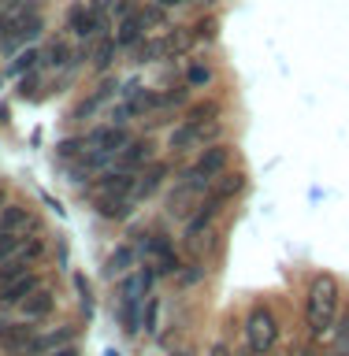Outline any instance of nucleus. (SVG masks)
<instances>
[{
	"mask_svg": "<svg viewBox=\"0 0 349 356\" xmlns=\"http://www.w3.org/2000/svg\"><path fill=\"white\" fill-rule=\"evenodd\" d=\"M305 316H309L312 338H323V334L334 330V319H339V286H334V278H316L312 282Z\"/></svg>",
	"mask_w": 349,
	"mask_h": 356,
	"instance_id": "f257e3e1",
	"label": "nucleus"
},
{
	"mask_svg": "<svg viewBox=\"0 0 349 356\" xmlns=\"http://www.w3.org/2000/svg\"><path fill=\"white\" fill-rule=\"evenodd\" d=\"M153 271L145 267V271L138 275H123V289H119V297H123V327H127L130 334H138V308H141V300L145 293H149V286H153Z\"/></svg>",
	"mask_w": 349,
	"mask_h": 356,
	"instance_id": "f03ea898",
	"label": "nucleus"
},
{
	"mask_svg": "<svg viewBox=\"0 0 349 356\" xmlns=\"http://www.w3.org/2000/svg\"><path fill=\"white\" fill-rule=\"evenodd\" d=\"M275 338H279V327H275L272 312H267V308H256L253 316H249V323H245V341H249V353L264 356V353L275 345Z\"/></svg>",
	"mask_w": 349,
	"mask_h": 356,
	"instance_id": "7ed1b4c3",
	"label": "nucleus"
},
{
	"mask_svg": "<svg viewBox=\"0 0 349 356\" xmlns=\"http://www.w3.org/2000/svg\"><path fill=\"white\" fill-rule=\"evenodd\" d=\"M30 341H33V327L0 319V345H4L8 356H30Z\"/></svg>",
	"mask_w": 349,
	"mask_h": 356,
	"instance_id": "20e7f679",
	"label": "nucleus"
},
{
	"mask_svg": "<svg viewBox=\"0 0 349 356\" xmlns=\"http://www.w3.org/2000/svg\"><path fill=\"white\" fill-rule=\"evenodd\" d=\"M141 256H145V260H156V271H164V275L178 271V256H175L171 241H167L164 234H153V238L141 245Z\"/></svg>",
	"mask_w": 349,
	"mask_h": 356,
	"instance_id": "39448f33",
	"label": "nucleus"
},
{
	"mask_svg": "<svg viewBox=\"0 0 349 356\" xmlns=\"http://www.w3.org/2000/svg\"><path fill=\"white\" fill-rule=\"evenodd\" d=\"M86 145H89V152H108V156H116L123 145H127V130L123 127H97V130H89L86 134Z\"/></svg>",
	"mask_w": 349,
	"mask_h": 356,
	"instance_id": "423d86ee",
	"label": "nucleus"
},
{
	"mask_svg": "<svg viewBox=\"0 0 349 356\" xmlns=\"http://www.w3.org/2000/svg\"><path fill=\"white\" fill-rule=\"evenodd\" d=\"M227 160H231L227 145H208V149L201 152V160L194 163V175H201L205 182H216V178L223 175V167H227Z\"/></svg>",
	"mask_w": 349,
	"mask_h": 356,
	"instance_id": "0eeeda50",
	"label": "nucleus"
},
{
	"mask_svg": "<svg viewBox=\"0 0 349 356\" xmlns=\"http://www.w3.org/2000/svg\"><path fill=\"white\" fill-rule=\"evenodd\" d=\"M67 26H71L78 38H93V33L104 30V19H100L89 4H75L71 11H67Z\"/></svg>",
	"mask_w": 349,
	"mask_h": 356,
	"instance_id": "6e6552de",
	"label": "nucleus"
},
{
	"mask_svg": "<svg viewBox=\"0 0 349 356\" xmlns=\"http://www.w3.org/2000/svg\"><path fill=\"white\" fill-rule=\"evenodd\" d=\"M33 289H38V275H19V278H11V282L0 286V305H22Z\"/></svg>",
	"mask_w": 349,
	"mask_h": 356,
	"instance_id": "1a4fd4ad",
	"label": "nucleus"
},
{
	"mask_svg": "<svg viewBox=\"0 0 349 356\" xmlns=\"http://www.w3.org/2000/svg\"><path fill=\"white\" fill-rule=\"evenodd\" d=\"M134 186H138V178H134L130 171H108L104 178L97 182V189H100V197H127V193H134Z\"/></svg>",
	"mask_w": 349,
	"mask_h": 356,
	"instance_id": "9d476101",
	"label": "nucleus"
},
{
	"mask_svg": "<svg viewBox=\"0 0 349 356\" xmlns=\"http://www.w3.org/2000/svg\"><path fill=\"white\" fill-rule=\"evenodd\" d=\"M52 305H56V293H52V289H45V286H38L26 300H22V316H26L30 323H38V319H45L52 312Z\"/></svg>",
	"mask_w": 349,
	"mask_h": 356,
	"instance_id": "9b49d317",
	"label": "nucleus"
},
{
	"mask_svg": "<svg viewBox=\"0 0 349 356\" xmlns=\"http://www.w3.org/2000/svg\"><path fill=\"white\" fill-rule=\"evenodd\" d=\"M141 30H145L141 11H123L119 30H116V44H119V49H127V44H138V41H141Z\"/></svg>",
	"mask_w": 349,
	"mask_h": 356,
	"instance_id": "f8f14e48",
	"label": "nucleus"
},
{
	"mask_svg": "<svg viewBox=\"0 0 349 356\" xmlns=\"http://www.w3.org/2000/svg\"><path fill=\"white\" fill-rule=\"evenodd\" d=\"M71 338H75V330H71V327L49 330V334H41V338H33V341H30V356L56 353V349H63V345H71Z\"/></svg>",
	"mask_w": 349,
	"mask_h": 356,
	"instance_id": "ddd939ff",
	"label": "nucleus"
},
{
	"mask_svg": "<svg viewBox=\"0 0 349 356\" xmlns=\"http://www.w3.org/2000/svg\"><path fill=\"white\" fill-rule=\"evenodd\" d=\"M149 160H153V145L149 141H127L119 149V167L123 171H134V167H141Z\"/></svg>",
	"mask_w": 349,
	"mask_h": 356,
	"instance_id": "4468645a",
	"label": "nucleus"
},
{
	"mask_svg": "<svg viewBox=\"0 0 349 356\" xmlns=\"http://www.w3.org/2000/svg\"><path fill=\"white\" fill-rule=\"evenodd\" d=\"M197 141H205V127L201 122H183V127H175L171 130V138H167V145H171L175 152H183V149H194Z\"/></svg>",
	"mask_w": 349,
	"mask_h": 356,
	"instance_id": "2eb2a0df",
	"label": "nucleus"
},
{
	"mask_svg": "<svg viewBox=\"0 0 349 356\" xmlns=\"http://www.w3.org/2000/svg\"><path fill=\"white\" fill-rule=\"evenodd\" d=\"M134 264H138V252H134L130 245H119V249L104 260V278H123Z\"/></svg>",
	"mask_w": 349,
	"mask_h": 356,
	"instance_id": "dca6fc26",
	"label": "nucleus"
},
{
	"mask_svg": "<svg viewBox=\"0 0 349 356\" xmlns=\"http://www.w3.org/2000/svg\"><path fill=\"white\" fill-rule=\"evenodd\" d=\"M116 89H119L116 82H100V86H97V93H93V97H86L82 104L75 108V119H86V115H93V111H97L100 104H104V100H111V97H116Z\"/></svg>",
	"mask_w": 349,
	"mask_h": 356,
	"instance_id": "f3484780",
	"label": "nucleus"
},
{
	"mask_svg": "<svg viewBox=\"0 0 349 356\" xmlns=\"http://www.w3.org/2000/svg\"><path fill=\"white\" fill-rule=\"evenodd\" d=\"M164 175H167V167H164V163L149 167V175H141V178H138V186H134V200H145V197H153L156 189H160Z\"/></svg>",
	"mask_w": 349,
	"mask_h": 356,
	"instance_id": "a211bd4d",
	"label": "nucleus"
},
{
	"mask_svg": "<svg viewBox=\"0 0 349 356\" xmlns=\"http://www.w3.org/2000/svg\"><path fill=\"white\" fill-rule=\"evenodd\" d=\"M26 222H30V216H26V208H22V204L0 208V234H19Z\"/></svg>",
	"mask_w": 349,
	"mask_h": 356,
	"instance_id": "6ab92c4d",
	"label": "nucleus"
},
{
	"mask_svg": "<svg viewBox=\"0 0 349 356\" xmlns=\"http://www.w3.org/2000/svg\"><path fill=\"white\" fill-rule=\"evenodd\" d=\"M97 208H100V216H104V219H127L134 211V200H127V197H100Z\"/></svg>",
	"mask_w": 349,
	"mask_h": 356,
	"instance_id": "aec40b11",
	"label": "nucleus"
},
{
	"mask_svg": "<svg viewBox=\"0 0 349 356\" xmlns=\"http://www.w3.org/2000/svg\"><path fill=\"white\" fill-rule=\"evenodd\" d=\"M26 267H30V260H26V252H15V256H8L4 264H0V286L4 282H11V278H19V275H26Z\"/></svg>",
	"mask_w": 349,
	"mask_h": 356,
	"instance_id": "412c9836",
	"label": "nucleus"
},
{
	"mask_svg": "<svg viewBox=\"0 0 349 356\" xmlns=\"http://www.w3.org/2000/svg\"><path fill=\"white\" fill-rule=\"evenodd\" d=\"M116 49H119L116 38H104V41L97 44V52H93V67H97V71H108V63H111V56H116Z\"/></svg>",
	"mask_w": 349,
	"mask_h": 356,
	"instance_id": "4be33fe9",
	"label": "nucleus"
},
{
	"mask_svg": "<svg viewBox=\"0 0 349 356\" xmlns=\"http://www.w3.org/2000/svg\"><path fill=\"white\" fill-rule=\"evenodd\" d=\"M208 78H212V71H208L205 63H194V67L186 71V82H189V86H208Z\"/></svg>",
	"mask_w": 349,
	"mask_h": 356,
	"instance_id": "5701e85b",
	"label": "nucleus"
},
{
	"mask_svg": "<svg viewBox=\"0 0 349 356\" xmlns=\"http://www.w3.org/2000/svg\"><path fill=\"white\" fill-rule=\"evenodd\" d=\"M19 252V238L15 234H0V264L8 260V256H15Z\"/></svg>",
	"mask_w": 349,
	"mask_h": 356,
	"instance_id": "b1692460",
	"label": "nucleus"
},
{
	"mask_svg": "<svg viewBox=\"0 0 349 356\" xmlns=\"http://www.w3.org/2000/svg\"><path fill=\"white\" fill-rule=\"evenodd\" d=\"M38 60H41V56L33 52V49H26V52H19V60H15L11 71H30V67H38Z\"/></svg>",
	"mask_w": 349,
	"mask_h": 356,
	"instance_id": "393cba45",
	"label": "nucleus"
},
{
	"mask_svg": "<svg viewBox=\"0 0 349 356\" xmlns=\"http://www.w3.org/2000/svg\"><path fill=\"white\" fill-rule=\"evenodd\" d=\"M156 316H160V300L156 297H149V305H145V330H156Z\"/></svg>",
	"mask_w": 349,
	"mask_h": 356,
	"instance_id": "a878e982",
	"label": "nucleus"
},
{
	"mask_svg": "<svg viewBox=\"0 0 349 356\" xmlns=\"http://www.w3.org/2000/svg\"><path fill=\"white\" fill-rule=\"evenodd\" d=\"M45 56H49V63H56V67H60V63H67V44H63V41H52V44H49V52H45Z\"/></svg>",
	"mask_w": 349,
	"mask_h": 356,
	"instance_id": "bb28decb",
	"label": "nucleus"
},
{
	"mask_svg": "<svg viewBox=\"0 0 349 356\" xmlns=\"http://www.w3.org/2000/svg\"><path fill=\"white\" fill-rule=\"evenodd\" d=\"M75 289H78V297H82V305H86V312H89V282L82 275H75Z\"/></svg>",
	"mask_w": 349,
	"mask_h": 356,
	"instance_id": "cd10ccee",
	"label": "nucleus"
},
{
	"mask_svg": "<svg viewBox=\"0 0 349 356\" xmlns=\"http://www.w3.org/2000/svg\"><path fill=\"white\" fill-rule=\"evenodd\" d=\"M82 145H86V141H63V145H60V149H56V152H60V156H75L78 149H82Z\"/></svg>",
	"mask_w": 349,
	"mask_h": 356,
	"instance_id": "c85d7f7f",
	"label": "nucleus"
},
{
	"mask_svg": "<svg viewBox=\"0 0 349 356\" xmlns=\"http://www.w3.org/2000/svg\"><path fill=\"white\" fill-rule=\"evenodd\" d=\"M45 356H78L75 345H63V349H56V353H45Z\"/></svg>",
	"mask_w": 349,
	"mask_h": 356,
	"instance_id": "c756f323",
	"label": "nucleus"
},
{
	"mask_svg": "<svg viewBox=\"0 0 349 356\" xmlns=\"http://www.w3.org/2000/svg\"><path fill=\"white\" fill-rule=\"evenodd\" d=\"M160 8H175V4H189V0H156Z\"/></svg>",
	"mask_w": 349,
	"mask_h": 356,
	"instance_id": "7c9ffc66",
	"label": "nucleus"
},
{
	"mask_svg": "<svg viewBox=\"0 0 349 356\" xmlns=\"http://www.w3.org/2000/svg\"><path fill=\"white\" fill-rule=\"evenodd\" d=\"M4 122H8V108L0 104V127H4Z\"/></svg>",
	"mask_w": 349,
	"mask_h": 356,
	"instance_id": "2f4dec72",
	"label": "nucleus"
},
{
	"mask_svg": "<svg viewBox=\"0 0 349 356\" xmlns=\"http://www.w3.org/2000/svg\"><path fill=\"white\" fill-rule=\"evenodd\" d=\"M0 208H4V193H0Z\"/></svg>",
	"mask_w": 349,
	"mask_h": 356,
	"instance_id": "473e14b6",
	"label": "nucleus"
},
{
	"mask_svg": "<svg viewBox=\"0 0 349 356\" xmlns=\"http://www.w3.org/2000/svg\"><path fill=\"white\" fill-rule=\"evenodd\" d=\"M301 356H316V353H301Z\"/></svg>",
	"mask_w": 349,
	"mask_h": 356,
	"instance_id": "72a5a7b5",
	"label": "nucleus"
},
{
	"mask_svg": "<svg viewBox=\"0 0 349 356\" xmlns=\"http://www.w3.org/2000/svg\"><path fill=\"white\" fill-rule=\"evenodd\" d=\"M245 356H256V353H245Z\"/></svg>",
	"mask_w": 349,
	"mask_h": 356,
	"instance_id": "f704fd0d",
	"label": "nucleus"
}]
</instances>
